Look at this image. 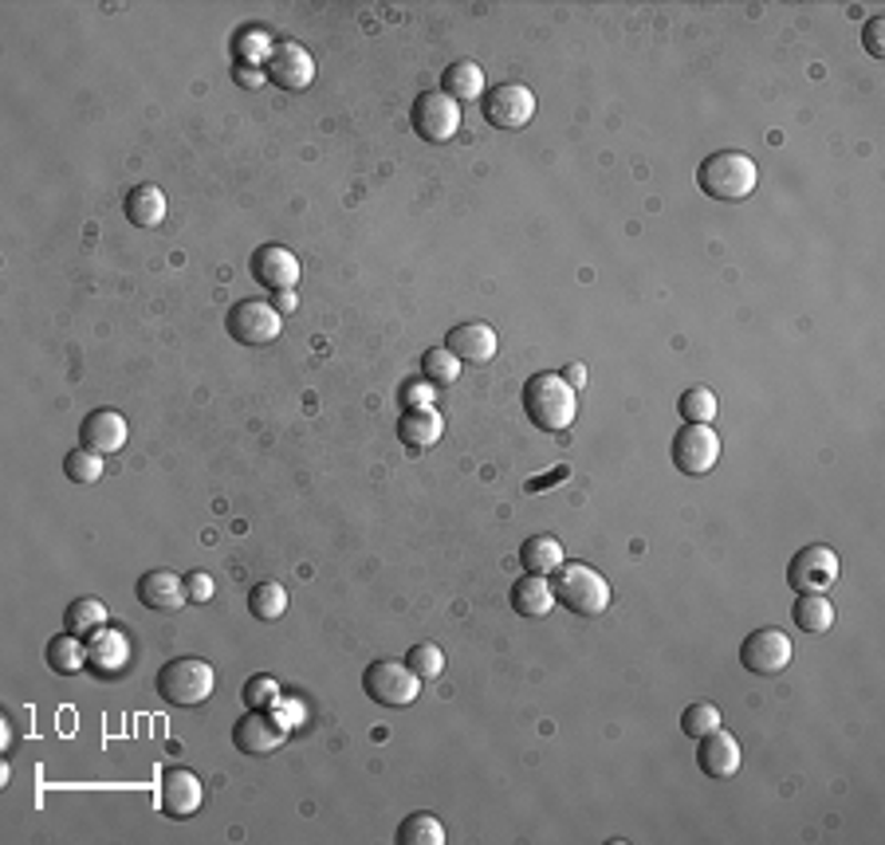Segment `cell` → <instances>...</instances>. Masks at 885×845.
Masks as SVG:
<instances>
[{"instance_id": "obj_1", "label": "cell", "mask_w": 885, "mask_h": 845, "mask_svg": "<svg viewBox=\"0 0 885 845\" xmlns=\"http://www.w3.org/2000/svg\"><path fill=\"white\" fill-rule=\"evenodd\" d=\"M523 414H528V421L539 425V429L563 432V429H571L574 417H579V397L567 386L563 374H556V370L531 374L528 386H523Z\"/></svg>"}, {"instance_id": "obj_2", "label": "cell", "mask_w": 885, "mask_h": 845, "mask_svg": "<svg viewBox=\"0 0 885 845\" xmlns=\"http://www.w3.org/2000/svg\"><path fill=\"white\" fill-rule=\"evenodd\" d=\"M696 185L712 201H747L760 185V165L740 150H716L696 170Z\"/></svg>"}, {"instance_id": "obj_3", "label": "cell", "mask_w": 885, "mask_h": 845, "mask_svg": "<svg viewBox=\"0 0 885 845\" xmlns=\"http://www.w3.org/2000/svg\"><path fill=\"white\" fill-rule=\"evenodd\" d=\"M556 602H563L571 613H582V618H599V613L610 610V582L587 562H563L556 570Z\"/></svg>"}, {"instance_id": "obj_4", "label": "cell", "mask_w": 885, "mask_h": 845, "mask_svg": "<svg viewBox=\"0 0 885 845\" xmlns=\"http://www.w3.org/2000/svg\"><path fill=\"white\" fill-rule=\"evenodd\" d=\"M213 669H208L201 656H174V661L162 664L157 673V692H162L165 704L174 707H197L213 696Z\"/></svg>"}, {"instance_id": "obj_5", "label": "cell", "mask_w": 885, "mask_h": 845, "mask_svg": "<svg viewBox=\"0 0 885 845\" xmlns=\"http://www.w3.org/2000/svg\"><path fill=\"white\" fill-rule=\"evenodd\" d=\"M363 689L374 704L383 707H409L421 692V676L406 661H374L363 673Z\"/></svg>"}, {"instance_id": "obj_6", "label": "cell", "mask_w": 885, "mask_h": 845, "mask_svg": "<svg viewBox=\"0 0 885 845\" xmlns=\"http://www.w3.org/2000/svg\"><path fill=\"white\" fill-rule=\"evenodd\" d=\"M225 330L241 346H268V343H276L279 330H284V315H279L268 299H241L228 307Z\"/></svg>"}, {"instance_id": "obj_7", "label": "cell", "mask_w": 885, "mask_h": 845, "mask_svg": "<svg viewBox=\"0 0 885 845\" xmlns=\"http://www.w3.org/2000/svg\"><path fill=\"white\" fill-rule=\"evenodd\" d=\"M838 582V554L826 543H811L787 562V587L795 594H826Z\"/></svg>"}, {"instance_id": "obj_8", "label": "cell", "mask_w": 885, "mask_h": 845, "mask_svg": "<svg viewBox=\"0 0 885 845\" xmlns=\"http://www.w3.org/2000/svg\"><path fill=\"white\" fill-rule=\"evenodd\" d=\"M409 122L421 142H452L460 130V103H452L445 91H421L414 99Z\"/></svg>"}, {"instance_id": "obj_9", "label": "cell", "mask_w": 885, "mask_h": 845, "mask_svg": "<svg viewBox=\"0 0 885 845\" xmlns=\"http://www.w3.org/2000/svg\"><path fill=\"white\" fill-rule=\"evenodd\" d=\"M233 743L244 755H272L287 743V724L272 707H248L233 724Z\"/></svg>"}, {"instance_id": "obj_10", "label": "cell", "mask_w": 885, "mask_h": 845, "mask_svg": "<svg viewBox=\"0 0 885 845\" xmlns=\"http://www.w3.org/2000/svg\"><path fill=\"white\" fill-rule=\"evenodd\" d=\"M721 460V437L712 425H681L673 437V465L685 476H704Z\"/></svg>"}, {"instance_id": "obj_11", "label": "cell", "mask_w": 885, "mask_h": 845, "mask_svg": "<svg viewBox=\"0 0 885 845\" xmlns=\"http://www.w3.org/2000/svg\"><path fill=\"white\" fill-rule=\"evenodd\" d=\"M740 664L755 676H780L791 664V638L775 625L747 633L744 645H740Z\"/></svg>"}, {"instance_id": "obj_12", "label": "cell", "mask_w": 885, "mask_h": 845, "mask_svg": "<svg viewBox=\"0 0 885 845\" xmlns=\"http://www.w3.org/2000/svg\"><path fill=\"white\" fill-rule=\"evenodd\" d=\"M536 95L523 83H496L485 95V119L496 130H520L536 119Z\"/></svg>"}, {"instance_id": "obj_13", "label": "cell", "mask_w": 885, "mask_h": 845, "mask_svg": "<svg viewBox=\"0 0 885 845\" xmlns=\"http://www.w3.org/2000/svg\"><path fill=\"white\" fill-rule=\"evenodd\" d=\"M205 803V791H201V778L185 767H170L162 771V783H157V806H162L165 818L185 822L201 811Z\"/></svg>"}, {"instance_id": "obj_14", "label": "cell", "mask_w": 885, "mask_h": 845, "mask_svg": "<svg viewBox=\"0 0 885 845\" xmlns=\"http://www.w3.org/2000/svg\"><path fill=\"white\" fill-rule=\"evenodd\" d=\"M268 79L284 86V91H304V86H312V79H315L312 52H307L304 43H295V40L276 43V48H272V55H268Z\"/></svg>"}, {"instance_id": "obj_15", "label": "cell", "mask_w": 885, "mask_h": 845, "mask_svg": "<svg viewBox=\"0 0 885 845\" xmlns=\"http://www.w3.org/2000/svg\"><path fill=\"white\" fill-rule=\"evenodd\" d=\"M299 259H295V252L279 248V244H264V248L252 252V276H256V284L268 287V292H295V284H299Z\"/></svg>"}, {"instance_id": "obj_16", "label": "cell", "mask_w": 885, "mask_h": 845, "mask_svg": "<svg viewBox=\"0 0 885 845\" xmlns=\"http://www.w3.org/2000/svg\"><path fill=\"white\" fill-rule=\"evenodd\" d=\"M126 437H131V425L126 417L114 414V409H95L88 414V421L79 425V440L83 449L99 452V457H114V452L126 449Z\"/></svg>"}, {"instance_id": "obj_17", "label": "cell", "mask_w": 885, "mask_h": 845, "mask_svg": "<svg viewBox=\"0 0 885 845\" xmlns=\"http://www.w3.org/2000/svg\"><path fill=\"white\" fill-rule=\"evenodd\" d=\"M134 590H139V602L154 613H177L185 602H190V594H185V578H177L174 570H146Z\"/></svg>"}, {"instance_id": "obj_18", "label": "cell", "mask_w": 885, "mask_h": 845, "mask_svg": "<svg viewBox=\"0 0 885 845\" xmlns=\"http://www.w3.org/2000/svg\"><path fill=\"white\" fill-rule=\"evenodd\" d=\"M696 763L709 778H732L740 771V743L732 732L716 727V732L696 740Z\"/></svg>"}, {"instance_id": "obj_19", "label": "cell", "mask_w": 885, "mask_h": 845, "mask_svg": "<svg viewBox=\"0 0 885 845\" xmlns=\"http://www.w3.org/2000/svg\"><path fill=\"white\" fill-rule=\"evenodd\" d=\"M445 346L457 354L460 363L485 366V363H492L496 350H500V338H496V330L488 327V323H460V327L449 330Z\"/></svg>"}, {"instance_id": "obj_20", "label": "cell", "mask_w": 885, "mask_h": 845, "mask_svg": "<svg viewBox=\"0 0 885 845\" xmlns=\"http://www.w3.org/2000/svg\"><path fill=\"white\" fill-rule=\"evenodd\" d=\"M88 664L99 676L114 681V676L131 664V645H126V638H122L119 630H99L88 645Z\"/></svg>"}, {"instance_id": "obj_21", "label": "cell", "mask_w": 885, "mask_h": 845, "mask_svg": "<svg viewBox=\"0 0 885 845\" xmlns=\"http://www.w3.org/2000/svg\"><path fill=\"white\" fill-rule=\"evenodd\" d=\"M441 91L452 103H477V99H485V71H480V63L472 60L449 63L441 75Z\"/></svg>"}, {"instance_id": "obj_22", "label": "cell", "mask_w": 885, "mask_h": 845, "mask_svg": "<svg viewBox=\"0 0 885 845\" xmlns=\"http://www.w3.org/2000/svg\"><path fill=\"white\" fill-rule=\"evenodd\" d=\"M508 598H512V610L520 613V618H547L551 605H556V590H551V582L539 574H523Z\"/></svg>"}, {"instance_id": "obj_23", "label": "cell", "mask_w": 885, "mask_h": 845, "mask_svg": "<svg viewBox=\"0 0 885 845\" xmlns=\"http://www.w3.org/2000/svg\"><path fill=\"white\" fill-rule=\"evenodd\" d=\"M441 432H445V421L434 406L406 409V417L398 421V437H401V445H409V449H429V445L441 440Z\"/></svg>"}, {"instance_id": "obj_24", "label": "cell", "mask_w": 885, "mask_h": 845, "mask_svg": "<svg viewBox=\"0 0 885 845\" xmlns=\"http://www.w3.org/2000/svg\"><path fill=\"white\" fill-rule=\"evenodd\" d=\"M520 562L528 574L547 578L563 567L567 554H563V543H559L556 536H531V539H523V547H520Z\"/></svg>"}, {"instance_id": "obj_25", "label": "cell", "mask_w": 885, "mask_h": 845, "mask_svg": "<svg viewBox=\"0 0 885 845\" xmlns=\"http://www.w3.org/2000/svg\"><path fill=\"white\" fill-rule=\"evenodd\" d=\"M122 208L131 216V225L154 228L165 221V193L157 190V185H134V190L126 193V201H122Z\"/></svg>"}, {"instance_id": "obj_26", "label": "cell", "mask_w": 885, "mask_h": 845, "mask_svg": "<svg viewBox=\"0 0 885 845\" xmlns=\"http://www.w3.org/2000/svg\"><path fill=\"white\" fill-rule=\"evenodd\" d=\"M44 656H48V669H52V673H60V676H75L79 669H88V645H83V641H79L75 633H68V630H63L60 638L48 641Z\"/></svg>"}, {"instance_id": "obj_27", "label": "cell", "mask_w": 885, "mask_h": 845, "mask_svg": "<svg viewBox=\"0 0 885 845\" xmlns=\"http://www.w3.org/2000/svg\"><path fill=\"white\" fill-rule=\"evenodd\" d=\"M63 630L75 638H95L99 630H106V605L99 598H75L63 613Z\"/></svg>"}, {"instance_id": "obj_28", "label": "cell", "mask_w": 885, "mask_h": 845, "mask_svg": "<svg viewBox=\"0 0 885 845\" xmlns=\"http://www.w3.org/2000/svg\"><path fill=\"white\" fill-rule=\"evenodd\" d=\"M791 618L803 633H826L834 625V605L823 594H798L791 605Z\"/></svg>"}, {"instance_id": "obj_29", "label": "cell", "mask_w": 885, "mask_h": 845, "mask_svg": "<svg viewBox=\"0 0 885 845\" xmlns=\"http://www.w3.org/2000/svg\"><path fill=\"white\" fill-rule=\"evenodd\" d=\"M398 845H445V826L434 814H409L398 826Z\"/></svg>"}, {"instance_id": "obj_30", "label": "cell", "mask_w": 885, "mask_h": 845, "mask_svg": "<svg viewBox=\"0 0 885 845\" xmlns=\"http://www.w3.org/2000/svg\"><path fill=\"white\" fill-rule=\"evenodd\" d=\"M678 409H681V417H685V425H712L721 406H716V394H712L709 386H693L681 394Z\"/></svg>"}, {"instance_id": "obj_31", "label": "cell", "mask_w": 885, "mask_h": 845, "mask_svg": "<svg viewBox=\"0 0 885 845\" xmlns=\"http://www.w3.org/2000/svg\"><path fill=\"white\" fill-rule=\"evenodd\" d=\"M421 370H426V381H434L437 389L452 386L460 378V358L449 346H434V350L421 354Z\"/></svg>"}, {"instance_id": "obj_32", "label": "cell", "mask_w": 885, "mask_h": 845, "mask_svg": "<svg viewBox=\"0 0 885 845\" xmlns=\"http://www.w3.org/2000/svg\"><path fill=\"white\" fill-rule=\"evenodd\" d=\"M248 610L261 621H279L287 613V590L279 582H261L248 594Z\"/></svg>"}, {"instance_id": "obj_33", "label": "cell", "mask_w": 885, "mask_h": 845, "mask_svg": "<svg viewBox=\"0 0 885 845\" xmlns=\"http://www.w3.org/2000/svg\"><path fill=\"white\" fill-rule=\"evenodd\" d=\"M63 472H68V480L79 483V488H91V483H99V476H103V457L91 449H71L68 460H63Z\"/></svg>"}, {"instance_id": "obj_34", "label": "cell", "mask_w": 885, "mask_h": 845, "mask_svg": "<svg viewBox=\"0 0 885 845\" xmlns=\"http://www.w3.org/2000/svg\"><path fill=\"white\" fill-rule=\"evenodd\" d=\"M721 727V707L709 704V700H696V704L685 707V716H681V732L689 735V740H701V735L716 732Z\"/></svg>"}, {"instance_id": "obj_35", "label": "cell", "mask_w": 885, "mask_h": 845, "mask_svg": "<svg viewBox=\"0 0 885 845\" xmlns=\"http://www.w3.org/2000/svg\"><path fill=\"white\" fill-rule=\"evenodd\" d=\"M409 669H414L421 681H437V676L445 673V653L441 645H434V641H426V645H414L409 649Z\"/></svg>"}, {"instance_id": "obj_36", "label": "cell", "mask_w": 885, "mask_h": 845, "mask_svg": "<svg viewBox=\"0 0 885 845\" xmlns=\"http://www.w3.org/2000/svg\"><path fill=\"white\" fill-rule=\"evenodd\" d=\"M279 681L276 676H252L248 684H244V704L248 707H276L279 704Z\"/></svg>"}, {"instance_id": "obj_37", "label": "cell", "mask_w": 885, "mask_h": 845, "mask_svg": "<svg viewBox=\"0 0 885 845\" xmlns=\"http://www.w3.org/2000/svg\"><path fill=\"white\" fill-rule=\"evenodd\" d=\"M434 401H437L434 381H406V386H401V406L406 409H429Z\"/></svg>"}, {"instance_id": "obj_38", "label": "cell", "mask_w": 885, "mask_h": 845, "mask_svg": "<svg viewBox=\"0 0 885 845\" xmlns=\"http://www.w3.org/2000/svg\"><path fill=\"white\" fill-rule=\"evenodd\" d=\"M185 594H190V602L205 605V602H213L217 587H213V578H208L205 570H190V574H185Z\"/></svg>"}, {"instance_id": "obj_39", "label": "cell", "mask_w": 885, "mask_h": 845, "mask_svg": "<svg viewBox=\"0 0 885 845\" xmlns=\"http://www.w3.org/2000/svg\"><path fill=\"white\" fill-rule=\"evenodd\" d=\"M862 48H866L874 60L885 55V17H869L866 28H862Z\"/></svg>"}, {"instance_id": "obj_40", "label": "cell", "mask_w": 885, "mask_h": 845, "mask_svg": "<svg viewBox=\"0 0 885 845\" xmlns=\"http://www.w3.org/2000/svg\"><path fill=\"white\" fill-rule=\"evenodd\" d=\"M264 79H268V75H264V71L256 68V63H236V83L248 86V91H252V86H261Z\"/></svg>"}, {"instance_id": "obj_41", "label": "cell", "mask_w": 885, "mask_h": 845, "mask_svg": "<svg viewBox=\"0 0 885 845\" xmlns=\"http://www.w3.org/2000/svg\"><path fill=\"white\" fill-rule=\"evenodd\" d=\"M272 299H276L272 307H276L279 315H295V307H299V295H295V292H276Z\"/></svg>"}, {"instance_id": "obj_42", "label": "cell", "mask_w": 885, "mask_h": 845, "mask_svg": "<svg viewBox=\"0 0 885 845\" xmlns=\"http://www.w3.org/2000/svg\"><path fill=\"white\" fill-rule=\"evenodd\" d=\"M563 378H567V386H571L574 394H579V389L587 386V366H582V363H571V366H567V370H563Z\"/></svg>"}, {"instance_id": "obj_43", "label": "cell", "mask_w": 885, "mask_h": 845, "mask_svg": "<svg viewBox=\"0 0 885 845\" xmlns=\"http://www.w3.org/2000/svg\"><path fill=\"white\" fill-rule=\"evenodd\" d=\"M559 480H567V465L556 468L551 476H543V480H528V492H547V483H559Z\"/></svg>"}]
</instances>
